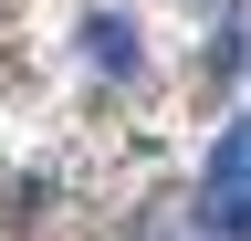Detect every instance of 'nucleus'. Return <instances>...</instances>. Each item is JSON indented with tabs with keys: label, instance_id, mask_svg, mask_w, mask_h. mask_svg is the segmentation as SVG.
Wrapping results in <instances>:
<instances>
[{
	"label": "nucleus",
	"instance_id": "f257e3e1",
	"mask_svg": "<svg viewBox=\"0 0 251 241\" xmlns=\"http://www.w3.org/2000/svg\"><path fill=\"white\" fill-rule=\"evenodd\" d=\"M209 231H230V241L251 231V115L209 147Z\"/></svg>",
	"mask_w": 251,
	"mask_h": 241
},
{
	"label": "nucleus",
	"instance_id": "f03ea898",
	"mask_svg": "<svg viewBox=\"0 0 251 241\" xmlns=\"http://www.w3.org/2000/svg\"><path fill=\"white\" fill-rule=\"evenodd\" d=\"M84 53H94V74H136V21L126 11H84Z\"/></svg>",
	"mask_w": 251,
	"mask_h": 241
}]
</instances>
